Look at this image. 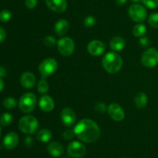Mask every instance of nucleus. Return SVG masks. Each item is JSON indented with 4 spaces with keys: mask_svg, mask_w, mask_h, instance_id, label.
<instances>
[{
    "mask_svg": "<svg viewBox=\"0 0 158 158\" xmlns=\"http://www.w3.org/2000/svg\"><path fill=\"white\" fill-rule=\"evenodd\" d=\"M149 39L146 37H141L140 38V44L143 47H147L149 45Z\"/></svg>",
    "mask_w": 158,
    "mask_h": 158,
    "instance_id": "35",
    "label": "nucleus"
},
{
    "mask_svg": "<svg viewBox=\"0 0 158 158\" xmlns=\"http://www.w3.org/2000/svg\"><path fill=\"white\" fill-rule=\"evenodd\" d=\"M13 120V116L11 113L5 112L0 116V125L3 126H8L12 123Z\"/></svg>",
    "mask_w": 158,
    "mask_h": 158,
    "instance_id": "23",
    "label": "nucleus"
},
{
    "mask_svg": "<svg viewBox=\"0 0 158 158\" xmlns=\"http://www.w3.org/2000/svg\"><path fill=\"white\" fill-rule=\"evenodd\" d=\"M35 106H36V97L33 93H26L22 95L19 101V107L23 112H31L35 109Z\"/></svg>",
    "mask_w": 158,
    "mask_h": 158,
    "instance_id": "4",
    "label": "nucleus"
},
{
    "mask_svg": "<svg viewBox=\"0 0 158 158\" xmlns=\"http://www.w3.org/2000/svg\"><path fill=\"white\" fill-rule=\"evenodd\" d=\"M141 63L148 68H154L158 64V50L155 48H148L143 53Z\"/></svg>",
    "mask_w": 158,
    "mask_h": 158,
    "instance_id": "6",
    "label": "nucleus"
},
{
    "mask_svg": "<svg viewBox=\"0 0 158 158\" xmlns=\"http://www.w3.org/2000/svg\"><path fill=\"white\" fill-rule=\"evenodd\" d=\"M131 1L134 2H139L142 1V0H131Z\"/></svg>",
    "mask_w": 158,
    "mask_h": 158,
    "instance_id": "40",
    "label": "nucleus"
},
{
    "mask_svg": "<svg viewBox=\"0 0 158 158\" xmlns=\"http://www.w3.org/2000/svg\"><path fill=\"white\" fill-rule=\"evenodd\" d=\"M148 96L143 92L137 93V95L135 96V99H134V103H135L136 107L139 109L144 108L148 104Z\"/></svg>",
    "mask_w": 158,
    "mask_h": 158,
    "instance_id": "20",
    "label": "nucleus"
},
{
    "mask_svg": "<svg viewBox=\"0 0 158 158\" xmlns=\"http://www.w3.org/2000/svg\"><path fill=\"white\" fill-rule=\"evenodd\" d=\"M74 136H75V133H74L73 129H66L63 133V137L67 140H70Z\"/></svg>",
    "mask_w": 158,
    "mask_h": 158,
    "instance_id": "31",
    "label": "nucleus"
},
{
    "mask_svg": "<svg viewBox=\"0 0 158 158\" xmlns=\"http://www.w3.org/2000/svg\"><path fill=\"white\" fill-rule=\"evenodd\" d=\"M39 105L43 112H51L54 108L55 103L52 98L49 95H43L39 101Z\"/></svg>",
    "mask_w": 158,
    "mask_h": 158,
    "instance_id": "16",
    "label": "nucleus"
},
{
    "mask_svg": "<svg viewBox=\"0 0 158 158\" xmlns=\"http://www.w3.org/2000/svg\"><path fill=\"white\" fill-rule=\"evenodd\" d=\"M58 50L61 55L67 57L70 56L75 50V43L74 41L69 37H63L57 42Z\"/></svg>",
    "mask_w": 158,
    "mask_h": 158,
    "instance_id": "8",
    "label": "nucleus"
},
{
    "mask_svg": "<svg viewBox=\"0 0 158 158\" xmlns=\"http://www.w3.org/2000/svg\"><path fill=\"white\" fill-rule=\"evenodd\" d=\"M47 152L53 157H59L64 153V147L60 143L52 142L47 146Z\"/></svg>",
    "mask_w": 158,
    "mask_h": 158,
    "instance_id": "17",
    "label": "nucleus"
},
{
    "mask_svg": "<svg viewBox=\"0 0 158 158\" xmlns=\"http://www.w3.org/2000/svg\"><path fill=\"white\" fill-rule=\"evenodd\" d=\"M17 105V102L15 99L12 97H7L3 100L2 105L4 108H7V109H12L14 108Z\"/></svg>",
    "mask_w": 158,
    "mask_h": 158,
    "instance_id": "24",
    "label": "nucleus"
},
{
    "mask_svg": "<svg viewBox=\"0 0 158 158\" xmlns=\"http://www.w3.org/2000/svg\"><path fill=\"white\" fill-rule=\"evenodd\" d=\"M75 136L83 142L94 143L100 138V129L94 120L89 119H81L73 129Z\"/></svg>",
    "mask_w": 158,
    "mask_h": 158,
    "instance_id": "1",
    "label": "nucleus"
},
{
    "mask_svg": "<svg viewBox=\"0 0 158 158\" xmlns=\"http://www.w3.org/2000/svg\"><path fill=\"white\" fill-rule=\"evenodd\" d=\"M147 27L143 23H138L133 28V34L137 37H141L146 34Z\"/></svg>",
    "mask_w": 158,
    "mask_h": 158,
    "instance_id": "22",
    "label": "nucleus"
},
{
    "mask_svg": "<svg viewBox=\"0 0 158 158\" xmlns=\"http://www.w3.org/2000/svg\"><path fill=\"white\" fill-rule=\"evenodd\" d=\"M142 2L149 9H156L158 7V0H142Z\"/></svg>",
    "mask_w": 158,
    "mask_h": 158,
    "instance_id": "30",
    "label": "nucleus"
},
{
    "mask_svg": "<svg viewBox=\"0 0 158 158\" xmlns=\"http://www.w3.org/2000/svg\"><path fill=\"white\" fill-rule=\"evenodd\" d=\"M96 23H97V20H96L95 16L94 15H88L83 20V24L86 27L90 28L95 26Z\"/></svg>",
    "mask_w": 158,
    "mask_h": 158,
    "instance_id": "27",
    "label": "nucleus"
},
{
    "mask_svg": "<svg viewBox=\"0 0 158 158\" xmlns=\"http://www.w3.org/2000/svg\"><path fill=\"white\" fill-rule=\"evenodd\" d=\"M6 33L5 31V29L2 27L0 26V43L4 41V40L6 39Z\"/></svg>",
    "mask_w": 158,
    "mask_h": 158,
    "instance_id": "36",
    "label": "nucleus"
},
{
    "mask_svg": "<svg viewBox=\"0 0 158 158\" xmlns=\"http://www.w3.org/2000/svg\"><path fill=\"white\" fill-rule=\"evenodd\" d=\"M12 14L7 9H4L0 12V21L2 22H8L11 19Z\"/></svg>",
    "mask_w": 158,
    "mask_h": 158,
    "instance_id": "29",
    "label": "nucleus"
},
{
    "mask_svg": "<svg viewBox=\"0 0 158 158\" xmlns=\"http://www.w3.org/2000/svg\"><path fill=\"white\" fill-rule=\"evenodd\" d=\"M38 0H25V5L26 8L29 9H34L36 6Z\"/></svg>",
    "mask_w": 158,
    "mask_h": 158,
    "instance_id": "33",
    "label": "nucleus"
},
{
    "mask_svg": "<svg viewBox=\"0 0 158 158\" xmlns=\"http://www.w3.org/2000/svg\"><path fill=\"white\" fill-rule=\"evenodd\" d=\"M34 143H35V140H34L32 136H27V137L25 139V144L27 147L29 148H31V147H33Z\"/></svg>",
    "mask_w": 158,
    "mask_h": 158,
    "instance_id": "34",
    "label": "nucleus"
},
{
    "mask_svg": "<svg viewBox=\"0 0 158 158\" xmlns=\"http://www.w3.org/2000/svg\"><path fill=\"white\" fill-rule=\"evenodd\" d=\"M87 50L90 55L97 57L103 54L105 50V44L100 40H92L88 43Z\"/></svg>",
    "mask_w": 158,
    "mask_h": 158,
    "instance_id": "12",
    "label": "nucleus"
},
{
    "mask_svg": "<svg viewBox=\"0 0 158 158\" xmlns=\"http://www.w3.org/2000/svg\"><path fill=\"white\" fill-rule=\"evenodd\" d=\"M102 65L107 73L116 74L123 67V59L117 53L109 52L103 56Z\"/></svg>",
    "mask_w": 158,
    "mask_h": 158,
    "instance_id": "2",
    "label": "nucleus"
},
{
    "mask_svg": "<svg viewBox=\"0 0 158 158\" xmlns=\"http://www.w3.org/2000/svg\"><path fill=\"white\" fill-rule=\"evenodd\" d=\"M2 136V129H1V126H0V137H1Z\"/></svg>",
    "mask_w": 158,
    "mask_h": 158,
    "instance_id": "41",
    "label": "nucleus"
},
{
    "mask_svg": "<svg viewBox=\"0 0 158 158\" xmlns=\"http://www.w3.org/2000/svg\"><path fill=\"white\" fill-rule=\"evenodd\" d=\"M61 120L63 122V125L67 127H70L75 124L77 120V116H76L75 112L73 109L69 107H66L63 108L61 112Z\"/></svg>",
    "mask_w": 158,
    "mask_h": 158,
    "instance_id": "10",
    "label": "nucleus"
},
{
    "mask_svg": "<svg viewBox=\"0 0 158 158\" xmlns=\"http://www.w3.org/2000/svg\"><path fill=\"white\" fill-rule=\"evenodd\" d=\"M62 158H69V156H63V157H62Z\"/></svg>",
    "mask_w": 158,
    "mask_h": 158,
    "instance_id": "42",
    "label": "nucleus"
},
{
    "mask_svg": "<svg viewBox=\"0 0 158 158\" xmlns=\"http://www.w3.org/2000/svg\"><path fill=\"white\" fill-rule=\"evenodd\" d=\"M6 75V70L4 67L0 66V77H3Z\"/></svg>",
    "mask_w": 158,
    "mask_h": 158,
    "instance_id": "37",
    "label": "nucleus"
},
{
    "mask_svg": "<svg viewBox=\"0 0 158 158\" xmlns=\"http://www.w3.org/2000/svg\"><path fill=\"white\" fill-rule=\"evenodd\" d=\"M36 138L40 142L47 143L52 138V133L50 130L47 129H43L37 133Z\"/></svg>",
    "mask_w": 158,
    "mask_h": 158,
    "instance_id": "21",
    "label": "nucleus"
},
{
    "mask_svg": "<svg viewBox=\"0 0 158 158\" xmlns=\"http://www.w3.org/2000/svg\"><path fill=\"white\" fill-rule=\"evenodd\" d=\"M67 153L73 158H81L86 153V148L82 143L73 141L67 147Z\"/></svg>",
    "mask_w": 158,
    "mask_h": 158,
    "instance_id": "9",
    "label": "nucleus"
},
{
    "mask_svg": "<svg viewBox=\"0 0 158 158\" xmlns=\"http://www.w3.org/2000/svg\"><path fill=\"white\" fill-rule=\"evenodd\" d=\"M58 68V63L53 58H46L40 63L39 71L41 74L42 79H46L56 72Z\"/></svg>",
    "mask_w": 158,
    "mask_h": 158,
    "instance_id": "5",
    "label": "nucleus"
},
{
    "mask_svg": "<svg viewBox=\"0 0 158 158\" xmlns=\"http://www.w3.org/2000/svg\"><path fill=\"white\" fill-rule=\"evenodd\" d=\"M127 0H115L116 3H117L118 6H123V5H124L125 3L127 2Z\"/></svg>",
    "mask_w": 158,
    "mask_h": 158,
    "instance_id": "38",
    "label": "nucleus"
},
{
    "mask_svg": "<svg viewBox=\"0 0 158 158\" xmlns=\"http://www.w3.org/2000/svg\"><path fill=\"white\" fill-rule=\"evenodd\" d=\"M49 84L47 83V81L45 79H41L38 82L37 89H38L39 92L41 93V94H46L49 91Z\"/></svg>",
    "mask_w": 158,
    "mask_h": 158,
    "instance_id": "25",
    "label": "nucleus"
},
{
    "mask_svg": "<svg viewBox=\"0 0 158 158\" xmlns=\"http://www.w3.org/2000/svg\"><path fill=\"white\" fill-rule=\"evenodd\" d=\"M94 108H95L96 111L100 113H103L107 110L106 105H105V103H103V102H97Z\"/></svg>",
    "mask_w": 158,
    "mask_h": 158,
    "instance_id": "32",
    "label": "nucleus"
},
{
    "mask_svg": "<svg viewBox=\"0 0 158 158\" xmlns=\"http://www.w3.org/2000/svg\"><path fill=\"white\" fill-rule=\"evenodd\" d=\"M148 23L150 26L155 29H158V12H154L148 17Z\"/></svg>",
    "mask_w": 158,
    "mask_h": 158,
    "instance_id": "26",
    "label": "nucleus"
},
{
    "mask_svg": "<svg viewBox=\"0 0 158 158\" xmlns=\"http://www.w3.org/2000/svg\"><path fill=\"white\" fill-rule=\"evenodd\" d=\"M125 40L121 37H114L111 39L110 42V46L114 51H120L124 48Z\"/></svg>",
    "mask_w": 158,
    "mask_h": 158,
    "instance_id": "19",
    "label": "nucleus"
},
{
    "mask_svg": "<svg viewBox=\"0 0 158 158\" xmlns=\"http://www.w3.org/2000/svg\"><path fill=\"white\" fill-rule=\"evenodd\" d=\"M46 4L49 9L58 13L65 12L67 8L66 0H46Z\"/></svg>",
    "mask_w": 158,
    "mask_h": 158,
    "instance_id": "13",
    "label": "nucleus"
},
{
    "mask_svg": "<svg viewBox=\"0 0 158 158\" xmlns=\"http://www.w3.org/2000/svg\"><path fill=\"white\" fill-rule=\"evenodd\" d=\"M20 83L25 88H33L35 84V77L30 71H26L22 74L20 77Z\"/></svg>",
    "mask_w": 158,
    "mask_h": 158,
    "instance_id": "15",
    "label": "nucleus"
},
{
    "mask_svg": "<svg viewBox=\"0 0 158 158\" xmlns=\"http://www.w3.org/2000/svg\"><path fill=\"white\" fill-rule=\"evenodd\" d=\"M128 14L133 21L141 23L147 18V10L143 6L140 4H134L130 6Z\"/></svg>",
    "mask_w": 158,
    "mask_h": 158,
    "instance_id": "7",
    "label": "nucleus"
},
{
    "mask_svg": "<svg viewBox=\"0 0 158 158\" xmlns=\"http://www.w3.org/2000/svg\"><path fill=\"white\" fill-rule=\"evenodd\" d=\"M19 129L26 134H32L39 127V121L35 116H23L19 121Z\"/></svg>",
    "mask_w": 158,
    "mask_h": 158,
    "instance_id": "3",
    "label": "nucleus"
},
{
    "mask_svg": "<svg viewBox=\"0 0 158 158\" xmlns=\"http://www.w3.org/2000/svg\"><path fill=\"white\" fill-rule=\"evenodd\" d=\"M107 112L111 119L114 121L120 122L124 119L125 113L122 107L117 103H111L107 107Z\"/></svg>",
    "mask_w": 158,
    "mask_h": 158,
    "instance_id": "11",
    "label": "nucleus"
},
{
    "mask_svg": "<svg viewBox=\"0 0 158 158\" xmlns=\"http://www.w3.org/2000/svg\"><path fill=\"white\" fill-rule=\"evenodd\" d=\"M43 43L45 46L47 47H52L56 43V40L52 36H46L44 39H43Z\"/></svg>",
    "mask_w": 158,
    "mask_h": 158,
    "instance_id": "28",
    "label": "nucleus"
},
{
    "mask_svg": "<svg viewBox=\"0 0 158 158\" xmlns=\"http://www.w3.org/2000/svg\"><path fill=\"white\" fill-rule=\"evenodd\" d=\"M3 88H4V81L2 77H0V91H2Z\"/></svg>",
    "mask_w": 158,
    "mask_h": 158,
    "instance_id": "39",
    "label": "nucleus"
},
{
    "mask_svg": "<svg viewBox=\"0 0 158 158\" xmlns=\"http://www.w3.org/2000/svg\"><path fill=\"white\" fill-rule=\"evenodd\" d=\"M19 136L15 132H10L5 136L3 139V146L6 150H12L19 143Z\"/></svg>",
    "mask_w": 158,
    "mask_h": 158,
    "instance_id": "14",
    "label": "nucleus"
},
{
    "mask_svg": "<svg viewBox=\"0 0 158 158\" xmlns=\"http://www.w3.org/2000/svg\"><path fill=\"white\" fill-rule=\"evenodd\" d=\"M69 23L66 20H60L55 23L54 31L59 36H64L69 30Z\"/></svg>",
    "mask_w": 158,
    "mask_h": 158,
    "instance_id": "18",
    "label": "nucleus"
}]
</instances>
